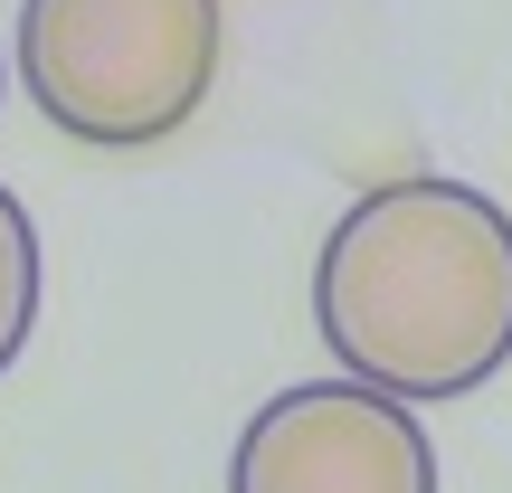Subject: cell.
<instances>
[{"instance_id": "cell-1", "label": "cell", "mask_w": 512, "mask_h": 493, "mask_svg": "<svg viewBox=\"0 0 512 493\" xmlns=\"http://www.w3.org/2000/svg\"><path fill=\"white\" fill-rule=\"evenodd\" d=\"M313 332L380 399H475L512 361V209L437 171L361 190L313 256Z\"/></svg>"}, {"instance_id": "cell-2", "label": "cell", "mask_w": 512, "mask_h": 493, "mask_svg": "<svg viewBox=\"0 0 512 493\" xmlns=\"http://www.w3.org/2000/svg\"><path fill=\"white\" fill-rule=\"evenodd\" d=\"M10 57L67 143L152 152L209 105L228 19L219 0H19Z\"/></svg>"}, {"instance_id": "cell-3", "label": "cell", "mask_w": 512, "mask_h": 493, "mask_svg": "<svg viewBox=\"0 0 512 493\" xmlns=\"http://www.w3.org/2000/svg\"><path fill=\"white\" fill-rule=\"evenodd\" d=\"M228 493H437L418 408L361 380H294L238 427Z\"/></svg>"}, {"instance_id": "cell-4", "label": "cell", "mask_w": 512, "mask_h": 493, "mask_svg": "<svg viewBox=\"0 0 512 493\" xmlns=\"http://www.w3.org/2000/svg\"><path fill=\"white\" fill-rule=\"evenodd\" d=\"M29 332H38V228L0 190V370L29 351Z\"/></svg>"}]
</instances>
